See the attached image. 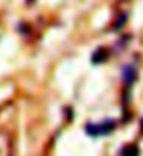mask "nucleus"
<instances>
[{
    "mask_svg": "<svg viewBox=\"0 0 143 156\" xmlns=\"http://www.w3.org/2000/svg\"><path fill=\"white\" fill-rule=\"evenodd\" d=\"M114 129H115V121L112 120H105L100 124H87L86 125V132L93 138L110 135Z\"/></svg>",
    "mask_w": 143,
    "mask_h": 156,
    "instance_id": "obj_1",
    "label": "nucleus"
},
{
    "mask_svg": "<svg viewBox=\"0 0 143 156\" xmlns=\"http://www.w3.org/2000/svg\"><path fill=\"white\" fill-rule=\"evenodd\" d=\"M121 77H122V80H124V82L128 84V86L133 84V82H135L136 77H138L136 68L133 65H125L121 69Z\"/></svg>",
    "mask_w": 143,
    "mask_h": 156,
    "instance_id": "obj_2",
    "label": "nucleus"
},
{
    "mask_svg": "<svg viewBox=\"0 0 143 156\" xmlns=\"http://www.w3.org/2000/svg\"><path fill=\"white\" fill-rule=\"evenodd\" d=\"M108 51L105 49V48H98L96 52L93 54V56H91V62L93 63H103V62H105L108 59Z\"/></svg>",
    "mask_w": 143,
    "mask_h": 156,
    "instance_id": "obj_3",
    "label": "nucleus"
},
{
    "mask_svg": "<svg viewBox=\"0 0 143 156\" xmlns=\"http://www.w3.org/2000/svg\"><path fill=\"white\" fill-rule=\"evenodd\" d=\"M119 156H139V148L136 145H133V144L126 145L121 149Z\"/></svg>",
    "mask_w": 143,
    "mask_h": 156,
    "instance_id": "obj_4",
    "label": "nucleus"
},
{
    "mask_svg": "<svg viewBox=\"0 0 143 156\" xmlns=\"http://www.w3.org/2000/svg\"><path fill=\"white\" fill-rule=\"evenodd\" d=\"M125 21H126V16H125V14H122L121 17L118 18V21L115 23V30H119V28H121V27L124 26V24H125Z\"/></svg>",
    "mask_w": 143,
    "mask_h": 156,
    "instance_id": "obj_5",
    "label": "nucleus"
},
{
    "mask_svg": "<svg viewBox=\"0 0 143 156\" xmlns=\"http://www.w3.org/2000/svg\"><path fill=\"white\" fill-rule=\"evenodd\" d=\"M140 127H142V131H143V120H142V124H140Z\"/></svg>",
    "mask_w": 143,
    "mask_h": 156,
    "instance_id": "obj_6",
    "label": "nucleus"
}]
</instances>
